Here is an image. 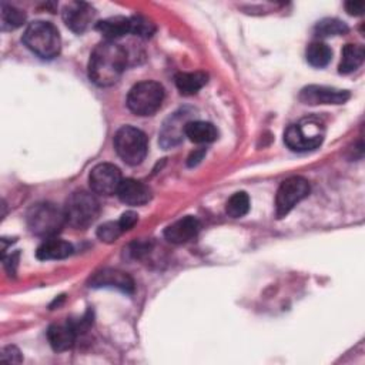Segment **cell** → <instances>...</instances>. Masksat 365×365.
Here are the masks:
<instances>
[{
  "label": "cell",
  "mask_w": 365,
  "mask_h": 365,
  "mask_svg": "<svg viewBox=\"0 0 365 365\" xmlns=\"http://www.w3.org/2000/svg\"><path fill=\"white\" fill-rule=\"evenodd\" d=\"M208 76L204 71L178 73L174 77L175 86L182 96H192L207 84Z\"/></svg>",
  "instance_id": "cell-20"
},
{
  "label": "cell",
  "mask_w": 365,
  "mask_h": 365,
  "mask_svg": "<svg viewBox=\"0 0 365 365\" xmlns=\"http://www.w3.org/2000/svg\"><path fill=\"white\" fill-rule=\"evenodd\" d=\"M127 66V51L115 41H103L93 50L88 60V77L100 86L115 84Z\"/></svg>",
  "instance_id": "cell-1"
},
{
  "label": "cell",
  "mask_w": 365,
  "mask_h": 365,
  "mask_svg": "<svg viewBox=\"0 0 365 365\" xmlns=\"http://www.w3.org/2000/svg\"><path fill=\"white\" fill-rule=\"evenodd\" d=\"M248 210H250V197L244 191H238L232 194L225 204V211L232 218L244 217L248 212Z\"/></svg>",
  "instance_id": "cell-24"
},
{
  "label": "cell",
  "mask_w": 365,
  "mask_h": 365,
  "mask_svg": "<svg viewBox=\"0 0 365 365\" xmlns=\"http://www.w3.org/2000/svg\"><path fill=\"white\" fill-rule=\"evenodd\" d=\"M121 181V171L118 170V167L110 163L97 164L88 175L91 191L100 195L115 194Z\"/></svg>",
  "instance_id": "cell-9"
},
{
  "label": "cell",
  "mask_w": 365,
  "mask_h": 365,
  "mask_svg": "<svg viewBox=\"0 0 365 365\" xmlns=\"http://www.w3.org/2000/svg\"><path fill=\"white\" fill-rule=\"evenodd\" d=\"M96 29L101 33L103 37L108 41H115L117 38L131 33V21L130 17L114 16L104 19L96 24Z\"/></svg>",
  "instance_id": "cell-18"
},
{
  "label": "cell",
  "mask_w": 365,
  "mask_h": 365,
  "mask_svg": "<svg viewBox=\"0 0 365 365\" xmlns=\"http://www.w3.org/2000/svg\"><path fill=\"white\" fill-rule=\"evenodd\" d=\"M364 57H365V51H364L362 46L352 44V43L345 44V47L342 48L339 73H342V74L352 73L364 63Z\"/></svg>",
  "instance_id": "cell-21"
},
{
  "label": "cell",
  "mask_w": 365,
  "mask_h": 365,
  "mask_svg": "<svg viewBox=\"0 0 365 365\" xmlns=\"http://www.w3.org/2000/svg\"><path fill=\"white\" fill-rule=\"evenodd\" d=\"M345 9L349 14H354V16H359L362 14L364 11V1H348L345 4Z\"/></svg>",
  "instance_id": "cell-30"
},
{
  "label": "cell",
  "mask_w": 365,
  "mask_h": 365,
  "mask_svg": "<svg viewBox=\"0 0 365 365\" xmlns=\"http://www.w3.org/2000/svg\"><path fill=\"white\" fill-rule=\"evenodd\" d=\"M307 61L314 67H325L332 57V50L322 41H312L307 47Z\"/></svg>",
  "instance_id": "cell-22"
},
{
  "label": "cell",
  "mask_w": 365,
  "mask_h": 365,
  "mask_svg": "<svg viewBox=\"0 0 365 365\" xmlns=\"http://www.w3.org/2000/svg\"><path fill=\"white\" fill-rule=\"evenodd\" d=\"M184 135L195 144H208L217 140L218 131L212 123L202 120H190L184 127Z\"/></svg>",
  "instance_id": "cell-16"
},
{
  "label": "cell",
  "mask_w": 365,
  "mask_h": 365,
  "mask_svg": "<svg viewBox=\"0 0 365 365\" xmlns=\"http://www.w3.org/2000/svg\"><path fill=\"white\" fill-rule=\"evenodd\" d=\"M71 252H73V245L70 242L60 238L50 237L38 245L36 251V257L41 261L63 259L71 255Z\"/></svg>",
  "instance_id": "cell-19"
},
{
  "label": "cell",
  "mask_w": 365,
  "mask_h": 365,
  "mask_svg": "<svg viewBox=\"0 0 365 365\" xmlns=\"http://www.w3.org/2000/svg\"><path fill=\"white\" fill-rule=\"evenodd\" d=\"M121 232H123V230H121L118 221H115V222L114 221H107L103 225H100L98 230H97L98 238L104 242L115 241L121 235Z\"/></svg>",
  "instance_id": "cell-27"
},
{
  "label": "cell",
  "mask_w": 365,
  "mask_h": 365,
  "mask_svg": "<svg viewBox=\"0 0 365 365\" xmlns=\"http://www.w3.org/2000/svg\"><path fill=\"white\" fill-rule=\"evenodd\" d=\"M23 43L41 58H53L60 53L61 40L54 24L44 20H36L27 26L23 34Z\"/></svg>",
  "instance_id": "cell-2"
},
{
  "label": "cell",
  "mask_w": 365,
  "mask_h": 365,
  "mask_svg": "<svg viewBox=\"0 0 365 365\" xmlns=\"http://www.w3.org/2000/svg\"><path fill=\"white\" fill-rule=\"evenodd\" d=\"M130 21H131V33L138 37L148 38L155 31L154 23L144 16H133L130 17Z\"/></svg>",
  "instance_id": "cell-26"
},
{
  "label": "cell",
  "mask_w": 365,
  "mask_h": 365,
  "mask_svg": "<svg viewBox=\"0 0 365 365\" xmlns=\"http://www.w3.org/2000/svg\"><path fill=\"white\" fill-rule=\"evenodd\" d=\"M349 98L346 90L327 87V86H308L304 87L299 93V100L304 104L317 106V104H342Z\"/></svg>",
  "instance_id": "cell-10"
},
{
  "label": "cell",
  "mask_w": 365,
  "mask_h": 365,
  "mask_svg": "<svg viewBox=\"0 0 365 365\" xmlns=\"http://www.w3.org/2000/svg\"><path fill=\"white\" fill-rule=\"evenodd\" d=\"M66 224L64 210L53 202L34 204L27 212V227L38 237H54Z\"/></svg>",
  "instance_id": "cell-4"
},
{
  "label": "cell",
  "mask_w": 365,
  "mask_h": 365,
  "mask_svg": "<svg viewBox=\"0 0 365 365\" xmlns=\"http://www.w3.org/2000/svg\"><path fill=\"white\" fill-rule=\"evenodd\" d=\"M182 114H184V111L174 113V115L170 117L164 123L161 133H160V143L164 148L173 147L181 141L182 134H184V127L187 124Z\"/></svg>",
  "instance_id": "cell-17"
},
{
  "label": "cell",
  "mask_w": 365,
  "mask_h": 365,
  "mask_svg": "<svg viewBox=\"0 0 365 365\" xmlns=\"http://www.w3.org/2000/svg\"><path fill=\"white\" fill-rule=\"evenodd\" d=\"M324 133L325 130L319 120L304 118L298 124H292L287 128L284 141L292 151H309L321 145Z\"/></svg>",
  "instance_id": "cell-5"
},
{
  "label": "cell",
  "mask_w": 365,
  "mask_h": 365,
  "mask_svg": "<svg viewBox=\"0 0 365 365\" xmlns=\"http://www.w3.org/2000/svg\"><path fill=\"white\" fill-rule=\"evenodd\" d=\"M137 220H138V215L134 211H125L124 214H121V217L118 220V224H120L123 232L127 231V230H131L135 225Z\"/></svg>",
  "instance_id": "cell-29"
},
{
  "label": "cell",
  "mask_w": 365,
  "mask_h": 365,
  "mask_svg": "<svg viewBox=\"0 0 365 365\" xmlns=\"http://www.w3.org/2000/svg\"><path fill=\"white\" fill-rule=\"evenodd\" d=\"M309 194V184L302 177H289L281 182L275 195V212L278 218L285 217L299 201Z\"/></svg>",
  "instance_id": "cell-8"
},
{
  "label": "cell",
  "mask_w": 365,
  "mask_h": 365,
  "mask_svg": "<svg viewBox=\"0 0 365 365\" xmlns=\"http://www.w3.org/2000/svg\"><path fill=\"white\" fill-rule=\"evenodd\" d=\"M0 361L1 362H9V364H20L21 362V354L16 346L9 345V346L3 348V351L0 354Z\"/></svg>",
  "instance_id": "cell-28"
},
{
  "label": "cell",
  "mask_w": 365,
  "mask_h": 365,
  "mask_svg": "<svg viewBox=\"0 0 365 365\" xmlns=\"http://www.w3.org/2000/svg\"><path fill=\"white\" fill-rule=\"evenodd\" d=\"M90 287L94 288H117L123 292L131 294L134 291V281L133 278L120 269H113V268H104L93 275L90 278Z\"/></svg>",
  "instance_id": "cell-12"
},
{
  "label": "cell",
  "mask_w": 365,
  "mask_h": 365,
  "mask_svg": "<svg viewBox=\"0 0 365 365\" xmlns=\"http://www.w3.org/2000/svg\"><path fill=\"white\" fill-rule=\"evenodd\" d=\"M114 148L125 164L137 165L147 155V137L141 130L131 125H124L118 128L114 135Z\"/></svg>",
  "instance_id": "cell-6"
},
{
  "label": "cell",
  "mask_w": 365,
  "mask_h": 365,
  "mask_svg": "<svg viewBox=\"0 0 365 365\" xmlns=\"http://www.w3.org/2000/svg\"><path fill=\"white\" fill-rule=\"evenodd\" d=\"M348 33V26L338 19H322L315 26V34L319 37L342 36Z\"/></svg>",
  "instance_id": "cell-25"
},
{
  "label": "cell",
  "mask_w": 365,
  "mask_h": 365,
  "mask_svg": "<svg viewBox=\"0 0 365 365\" xmlns=\"http://www.w3.org/2000/svg\"><path fill=\"white\" fill-rule=\"evenodd\" d=\"M26 21V14L20 9L10 6L7 3H1L0 11V23L3 30H16Z\"/></svg>",
  "instance_id": "cell-23"
},
{
  "label": "cell",
  "mask_w": 365,
  "mask_h": 365,
  "mask_svg": "<svg viewBox=\"0 0 365 365\" xmlns=\"http://www.w3.org/2000/svg\"><path fill=\"white\" fill-rule=\"evenodd\" d=\"M77 331L74 329L73 324L67 321L66 324H54L50 325L47 329V339L54 351H67L76 342Z\"/></svg>",
  "instance_id": "cell-15"
},
{
  "label": "cell",
  "mask_w": 365,
  "mask_h": 365,
  "mask_svg": "<svg viewBox=\"0 0 365 365\" xmlns=\"http://www.w3.org/2000/svg\"><path fill=\"white\" fill-rule=\"evenodd\" d=\"M164 87L153 80L137 83L127 96L128 108L137 115H151L163 104Z\"/></svg>",
  "instance_id": "cell-7"
},
{
  "label": "cell",
  "mask_w": 365,
  "mask_h": 365,
  "mask_svg": "<svg viewBox=\"0 0 365 365\" xmlns=\"http://www.w3.org/2000/svg\"><path fill=\"white\" fill-rule=\"evenodd\" d=\"M63 210L68 225L84 230L97 220L100 214V202L94 194L78 190L70 194Z\"/></svg>",
  "instance_id": "cell-3"
},
{
  "label": "cell",
  "mask_w": 365,
  "mask_h": 365,
  "mask_svg": "<svg viewBox=\"0 0 365 365\" xmlns=\"http://www.w3.org/2000/svg\"><path fill=\"white\" fill-rule=\"evenodd\" d=\"M198 231L200 221L192 215H187L168 225L164 231V237L173 244H184L195 238Z\"/></svg>",
  "instance_id": "cell-13"
},
{
  "label": "cell",
  "mask_w": 365,
  "mask_h": 365,
  "mask_svg": "<svg viewBox=\"0 0 365 365\" xmlns=\"http://www.w3.org/2000/svg\"><path fill=\"white\" fill-rule=\"evenodd\" d=\"M117 195L124 204L128 205H143L151 197L150 188L134 178L123 180L117 190Z\"/></svg>",
  "instance_id": "cell-14"
},
{
  "label": "cell",
  "mask_w": 365,
  "mask_h": 365,
  "mask_svg": "<svg viewBox=\"0 0 365 365\" xmlns=\"http://www.w3.org/2000/svg\"><path fill=\"white\" fill-rule=\"evenodd\" d=\"M94 9L84 1H71L63 9V20L74 33H84L94 20Z\"/></svg>",
  "instance_id": "cell-11"
}]
</instances>
